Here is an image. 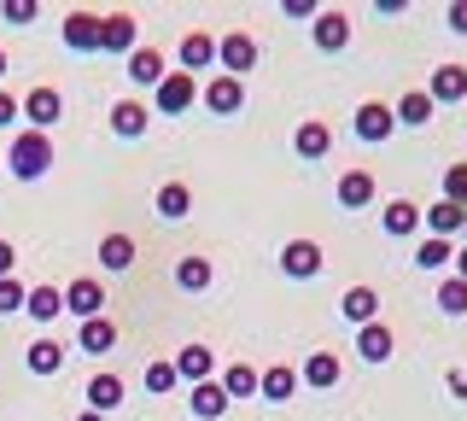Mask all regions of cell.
<instances>
[{
    "mask_svg": "<svg viewBox=\"0 0 467 421\" xmlns=\"http://www.w3.org/2000/svg\"><path fill=\"white\" fill-rule=\"evenodd\" d=\"M193 100H199V82L187 77V70H170V77L152 89V106H158V118H182V111H193Z\"/></svg>",
    "mask_w": 467,
    "mask_h": 421,
    "instance_id": "2",
    "label": "cell"
},
{
    "mask_svg": "<svg viewBox=\"0 0 467 421\" xmlns=\"http://www.w3.org/2000/svg\"><path fill=\"white\" fill-rule=\"evenodd\" d=\"M211 65H216V36L187 30V36H182V70L193 77V70H211Z\"/></svg>",
    "mask_w": 467,
    "mask_h": 421,
    "instance_id": "17",
    "label": "cell"
},
{
    "mask_svg": "<svg viewBox=\"0 0 467 421\" xmlns=\"http://www.w3.org/2000/svg\"><path fill=\"white\" fill-rule=\"evenodd\" d=\"M432 111H438V106L427 100V89H409L398 106H391V118H398L403 129H427V123H432Z\"/></svg>",
    "mask_w": 467,
    "mask_h": 421,
    "instance_id": "21",
    "label": "cell"
},
{
    "mask_svg": "<svg viewBox=\"0 0 467 421\" xmlns=\"http://www.w3.org/2000/svg\"><path fill=\"white\" fill-rule=\"evenodd\" d=\"M199 100H204V111H216V118H234V111L245 106V82L240 77H211L199 89Z\"/></svg>",
    "mask_w": 467,
    "mask_h": 421,
    "instance_id": "6",
    "label": "cell"
},
{
    "mask_svg": "<svg viewBox=\"0 0 467 421\" xmlns=\"http://www.w3.org/2000/svg\"><path fill=\"white\" fill-rule=\"evenodd\" d=\"M391 129H398V118H391L386 100H362V106H357V141L379 147V141H391Z\"/></svg>",
    "mask_w": 467,
    "mask_h": 421,
    "instance_id": "8",
    "label": "cell"
},
{
    "mask_svg": "<svg viewBox=\"0 0 467 421\" xmlns=\"http://www.w3.org/2000/svg\"><path fill=\"white\" fill-rule=\"evenodd\" d=\"M357 352H362V363H386V357H391V328H386V322L357 328Z\"/></svg>",
    "mask_w": 467,
    "mask_h": 421,
    "instance_id": "31",
    "label": "cell"
},
{
    "mask_svg": "<svg viewBox=\"0 0 467 421\" xmlns=\"http://www.w3.org/2000/svg\"><path fill=\"white\" fill-rule=\"evenodd\" d=\"M65 310L77 316V322H94V316H106V287H99L94 275L70 281V287H65Z\"/></svg>",
    "mask_w": 467,
    "mask_h": 421,
    "instance_id": "5",
    "label": "cell"
},
{
    "mask_svg": "<svg viewBox=\"0 0 467 421\" xmlns=\"http://www.w3.org/2000/svg\"><path fill=\"white\" fill-rule=\"evenodd\" d=\"M292 147H298V158H327V153H333V129L321 123V118H310V123H298Z\"/></svg>",
    "mask_w": 467,
    "mask_h": 421,
    "instance_id": "22",
    "label": "cell"
},
{
    "mask_svg": "<svg viewBox=\"0 0 467 421\" xmlns=\"http://www.w3.org/2000/svg\"><path fill=\"white\" fill-rule=\"evenodd\" d=\"M281 12H286V18H316V0H281Z\"/></svg>",
    "mask_w": 467,
    "mask_h": 421,
    "instance_id": "41",
    "label": "cell"
},
{
    "mask_svg": "<svg viewBox=\"0 0 467 421\" xmlns=\"http://www.w3.org/2000/svg\"><path fill=\"white\" fill-rule=\"evenodd\" d=\"M456 281H467V246L456 252Z\"/></svg>",
    "mask_w": 467,
    "mask_h": 421,
    "instance_id": "45",
    "label": "cell"
},
{
    "mask_svg": "<svg viewBox=\"0 0 467 421\" xmlns=\"http://www.w3.org/2000/svg\"><path fill=\"white\" fill-rule=\"evenodd\" d=\"M444 199L467 211V164H450V170H444Z\"/></svg>",
    "mask_w": 467,
    "mask_h": 421,
    "instance_id": "37",
    "label": "cell"
},
{
    "mask_svg": "<svg viewBox=\"0 0 467 421\" xmlns=\"http://www.w3.org/2000/svg\"><path fill=\"white\" fill-rule=\"evenodd\" d=\"M175 287H182V293H204V287H211V258L187 252L182 264H175Z\"/></svg>",
    "mask_w": 467,
    "mask_h": 421,
    "instance_id": "34",
    "label": "cell"
},
{
    "mask_svg": "<svg viewBox=\"0 0 467 421\" xmlns=\"http://www.w3.org/2000/svg\"><path fill=\"white\" fill-rule=\"evenodd\" d=\"M12 269H18V246H12V240H0V281H6Z\"/></svg>",
    "mask_w": 467,
    "mask_h": 421,
    "instance_id": "42",
    "label": "cell"
},
{
    "mask_svg": "<svg viewBox=\"0 0 467 421\" xmlns=\"http://www.w3.org/2000/svg\"><path fill=\"white\" fill-rule=\"evenodd\" d=\"M444 18H450V30H456V36H467V0H456V6H450Z\"/></svg>",
    "mask_w": 467,
    "mask_h": 421,
    "instance_id": "43",
    "label": "cell"
},
{
    "mask_svg": "<svg viewBox=\"0 0 467 421\" xmlns=\"http://www.w3.org/2000/svg\"><path fill=\"white\" fill-rule=\"evenodd\" d=\"M164 77H170V70H164V53H158V47H135V53H129V82H135V89H158Z\"/></svg>",
    "mask_w": 467,
    "mask_h": 421,
    "instance_id": "13",
    "label": "cell"
},
{
    "mask_svg": "<svg viewBox=\"0 0 467 421\" xmlns=\"http://www.w3.org/2000/svg\"><path fill=\"white\" fill-rule=\"evenodd\" d=\"M310 36H316L321 53H345V47H350V18H345L339 6H321L316 24H310Z\"/></svg>",
    "mask_w": 467,
    "mask_h": 421,
    "instance_id": "7",
    "label": "cell"
},
{
    "mask_svg": "<svg viewBox=\"0 0 467 421\" xmlns=\"http://www.w3.org/2000/svg\"><path fill=\"white\" fill-rule=\"evenodd\" d=\"M0 170H12L18 182H41L53 170V135H41V129H24V135H12V147H6V164Z\"/></svg>",
    "mask_w": 467,
    "mask_h": 421,
    "instance_id": "1",
    "label": "cell"
},
{
    "mask_svg": "<svg viewBox=\"0 0 467 421\" xmlns=\"http://www.w3.org/2000/svg\"><path fill=\"white\" fill-rule=\"evenodd\" d=\"M24 363H29V374H58V369H65V345L41 333V340L24 352Z\"/></svg>",
    "mask_w": 467,
    "mask_h": 421,
    "instance_id": "27",
    "label": "cell"
},
{
    "mask_svg": "<svg viewBox=\"0 0 467 421\" xmlns=\"http://www.w3.org/2000/svg\"><path fill=\"white\" fill-rule=\"evenodd\" d=\"M462 235H467V216H462Z\"/></svg>",
    "mask_w": 467,
    "mask_h": 421,
    "instance_id": "48",
    "label": "cell"
},
{
    "mask_svg": "<svg viewBox=\"0 0 467 421\" xmlns=\"http://www.w3.org/2000/svg\"><path fill=\"white\" fill-rule=\"evenodd\" d=\"M427 100L432 106H456V100H467V65H438L427 77Z\"/></svg>",
    "mask_w": 467,
    "mask_h": 421,
    "instance_id": "9",
    "label": "cell"
},
{
    "mask_svg": "<svg viewBox=\"0 0 467 421\" xmlns=\"http://www.w3.org/2000/svg\"><path fill=\"white\" fill-rule=\"evenodd\" d=\"M0 77H6V53H0Z\"/></svg>",
    "mask_w": 467,
    "mask_h": 421,
    "instance_id": "47",
    "label": "cell"
},
{
    "mask_svg": "<svg viewBox=\"0 0 467 421\" xmlns=\"http://www.w3.org/2000/svg\"><path fill=\"white\" fill-rule=\"evenodd\" d=\"M379 223H386L391 240H409V235H420V205L415 199H391V205L379 211Z\"/></svg>",
    "mask_w": 467,
    "mask_h": 421,
    "instance_id": "14",
    "label": "cell"
},
{
    "mask_svg": "<svg viewBox=\"0 0 467 421\" xmlns=\"http://www.w3.org/2000/svg\"><path fill=\"white\" fill-rule=\"evenodd\" d=\"M129 264H135V240H129V235H106V240H99V269L123 275Z\"/></svg>",
    "mask_w": 467,
    "mask_h": 421,
    "instance_id": "32",
    "label": "cell"
},
{
    "mask_svg": "<svg viewBox=\"0 0 467 421\" xmlns=\"http://www.w3.org/2000/svg\"><path fill=\"white\" fill-rule=\"evenodd\" d=\"M292 392H298V369H286V363H275V369L257 374V398L263 404H286Z\"/></svg>",
    "mask_w": 467,
    "mask_h": 421,
    "instance_id": "15",
    "label": "cell"
},
{
    "mask_svg": "<svg viewBox=\"0 0 467 421\" xmlns=\"http://www.w3.org/2000/svg\"><path fill=\"white\" fill-rule=\"evenodd\" d=\"M281 269L292 275V281H310V275H321V246L316 240H286L281 246Z\"/></svg>",
    "mask_w": 467,
    "mask_h": 421,
    "instance_id": "11",
    "label": "cell"
},
{
    "mask_svg": "<svg viewBox=\"0 0 467 421\" xmlns=\"http://www.w3.org/2000/svg\"><path fill=\"white\" fill-rule=\"evenodd\" d=\"M24 299H29V287L18 281V275H6V281H0V316H12V310H24Z\"/></svg>",
    "mask_w": 467,
    "mask_h": 421,
    "instance_id": "38",
    "label": "cell"
},
{
    "mask_svg": "<svg viewBox=\"0 0 467 421\" xmlns=\"http://www.w3.org/2000/svg\"><path fill=\"white\" fill-rule=\"evenodd\" d=\"M146 123H152V111H146L140 100H117V106H111V129H117L123 141H140Z\"/></svg>",
    "mask_w": 467,
    "mask_h": 421,
    "instance_id": "19",
    "label": "cell"
},
{
    "mask_svg": "<svg viewBox=\"0 0 467 421\" xmlns=\"http://www.w3.org/2000/svg\"><path fill=\"white\" fill-rule=\"evenodd\" d=\"M111 345H117V322H111V316H94V322H82V333H77V352L99 357V352H111Z\"/></svg>",
    "mask_w": 467,
    "mask_h": 421,
    "instance_id": "24",
    "label": "cell"
},
{
    "mask_svg": "<svg viewBox=\"0 0 467 421\" xmlns=\"http://www.w3.org/2000/svg\"><path fill=\"white\" fill-rule=\"evenodd\" d=\"M140 47V24L129 18V12H106V18H99V53H135Z\"/></svg>",
    "mask_w": 467,
    "mask_h": 421,
    "instance_id": "4",
    "label": "cell"
},
{
    "mask_svg": "<svg viewBox=\"0 0 467 421\" xmlns=\"http://www.w3.org/2000/svg\"><path fill=\"white\" fill-rule=\"evenodd\" d=\"M339 205L345 211L374 205V176H368V170H345V176H339Z\"/></svg>",
    "mask_w": 467,
    "mask_h": 421,
    "instance_id": "23",
    "label": "cell"
},
{
    "mask_svg": "<svg viewBox=\"0 0 467 421\" xmlns=\"http://www.w3.org/2000/svg\"><path fill=\"white\" fill-rule=\"evenodd\" d=\"M187 404H193V416H199V421H223V416H228V392L216 386V381L193 386V398H187Z\"/></svg>",
    "mask_w": 467,
    "mask_h": 421,
    "instance_id": "29",
    "label": "cell"
},
{
    "mask_svg": "<svg viewBox=\"0 0 467 421\" xmlns=\"http://www.w3.org/2000/svg\"><path fill=\"white\" fill-rule=\"evenodd\" d=\"M438 310H444V316H467V281H456V275L438 281Z\"/></svg>",
    "mask_w": 467,
    "mask_h": 421,
    "instance_id": "36",
    "label": "cell"
},
{
    "mask_svg": "<svg viewBox=\"0 0 467 421\" xmlns=\"http://www.w3.org/2000/svg\"><path fill=\"white\" fill-rule=\"evenodd\" d=\"M24 310L36 316V322H58V316H65V293H58V287H29Z\"/></svg>",
    "mask_w": 467,
    "mask_h": 421,
    "instance_id": "30",
    "label": "cell"
},
{
    "mask_svg": "<svg viewBox=\"0 0 467 421\" xmlns=\"http://www.w3.org/2000/svg\"><path fill=\"white\" fill-rule=\"evenodd\" d=\"M298 381H304V386H316V392L339 386V357H333V352H310V363H304Z\"/></svg>",
    "mask_w": 467,
    "mask_h": 421,
    "instance_id": "28",
    "label": "cell"
},
{
    "mask_svg": "<svg viewBox=\"0 0 467 421\" xmlns=\"http://www.w3.org/2000/svg\"><path fill=\"white\" fill-rule=\"evenodd\" d=\"M117 404H123V381H117V374H94V381H88V410L111 416Z\"/></svg>",
    "mask_w": 467,
    "mask_h": 421,
    "instance_id": "26",
    "label": "cell"
},
{
    "mask_svg": "<svg viewBox=\"0 0 467 421\" xmlns=\"http://www.w3.org/2000/svg\"><path fill=\"white\" fill-rule=\"evenodd\" d=\"M175 363H146V392H175Z\"/></svg>",
    "mask_w": 467,
    "mask_h": 421,
    "instance_id": "39",
    "label": "cell"
},
{
    "mask_svg": "<svg viewBox=\"0 0 467 421\" xmlns=\"http://www.w3.org/2000/svg\"><path fill=\"white\" fill-rule=\"evenodd\" d=\"M187 211H193V187H187V182H164V187H158V216H164V223H182Z\"/></svg>",
    "mask_w": 467,
    "mask_h": 421,
    "instance_id": "25",
    "label": "cell"
},
{
    "mask_svg": "<svg viewBox=\"0 0 467 421\" xmlns=\"http://www.w3.org/2000/svg\"><path fill=\"white\" fill-rule=\"evenodd\" d=\"M339 310H345V322L368 328V322H379V293L374 287H350V293L339 299Z\"/></svg>",
    "mask_w": 467,
    "mask_h": 421,
    "instance_id": "20",
    "label": "cell"
},
{
    "mask_svg": "<svg viewBox=\"0 0 467 421\" xmlns=\"http://www.w3.org/2000/svg\"><path fill=\"white\" fill-rule=\"evenodd\" d=\"M462 205H450V199H438V205H427L420 211V228H427L432 240H450V235H462Z\"/></svg>",
    "mask_w": 467,
    "mask_h": 421,
    "instance_id": "16",
    "label": "cell"
},
{
    "mask_svg": "<svg viewBox=\"0 0 467 421\" xmlns=\"http://www.w3.org/2000/svg\"><path fill=\"white\" fill-rule=\"evenodd\" d=\"M77 421H106V416H94V410H82V416H77Z\"/></svg>",
    "mask_w": 467,
    "mask_h": 421,
    "instance_id": "46",
    "label": "cell"
},
{
    "mask_svg": "<svg viewBox=\"0 0 467 421\" xmlns=\"http://www.w3.org/2000/svg\"><path fill=\"white\" fill-rule=\"evenodd\" d=\"M216 386L228 392V404H234V398H257V369H252V363H228Z\"/></svg>",
    "mask_w": 467,
    "mask_h": 421,
    "instance_id": "33",
    "label": "cell"
},
{
    "mask_svg": "<svg viewBox=\"0 0 467 421\" xmlns=\"http://www.w3.org/2000/svg\"><path fill=\"white\" fill-rule=\"evenodd\" d=\"M415 264H420V269H444V264H456V246H450V240H432V235H427V240L415 246Z\"/></svg>",
    "mask_w": 467,
    "mask_h": 421,
    "instance_id": "35",
    "label": "cell"
},
{
    "mask_svg": "<svg viewBox=\"0 0 467 421\" xmlns=\"http://www.w3.org/2000/svg\"><path fill=\"white\" fill-rule=\"evenodd\" d=\"M211 369H216V357L204 352V345H182V352H175V374H182L187 386H204V381H211Z\"/></svg>",
    "mask_w": 467,
    "mask_h": 421,
    "instance_id": "18",
    "label": "cell"
},
{
    "mask_svg": "<svg viewBox=\"0 0 467 421\" xmlns=\"http://www.w3.org/2000/svg\"><path fill=\"white\" fill-rule=\"evenodd\" d=\"M65 47L70 53H99V12H70L65 18Z\"/></svg>",
    "mask_w": 467,
    "mask_h": 421,
    "instance_id": "12",
    "label": "cell"
},
{
    "mask_svg": "<svg viewBox=\"0 0 467 421\" xmlns=\"http://www.w3.org/2000/svg\"><path fill=\"white\" fill-rule=\"evenodd\" d=\"M6 123H18V100L0 89V129H6Z\"/></svg>",
    "mask_w": 467,
    "mask_h": 421,
    "instance_id": "44",
    "label": "cell"
},
{
    "mask_svg": "<svg viewBox=\"0 0 467 421\" xmlns=\"http://www.w3.org/2000/svg\"><path fill=\"white\" fill-rule=\"evenodd\" d=\"M36 0H6V6H0V18H6V24H29V18H36Z\"/></svg>",
    "mask_w": 467,
    "mask_h": 421,
    "instance_id": "40",
    "label": "cell"
},
{
    "mask_svg": "<svg viewBox=\"0 0 467 421\" xmlns=\"http://www.w3.org/2000/svg\"><path fill=\"white\" fill-rule=\"evenodd\" d=\"M24 118H29V129H41V135H47V129L65 118V100H58V89H29L24 94Z\"/></svg>",
    "mask_w": 467,
    "mask_h": 421,
    "instance_id": "10",
    "label": "cell"
},
{
    "mask_svg": "<svg viewBox=\"0 0 467 421\" xmlns=\"http://www.w3.org/2000/svg\"><path fill=\"white\" fill-rule=\"evenodd\" d=\"M216 65H223V77H240L245 82V70H257V41L245 36V30L216 36Z\"/></svg>",
    "mask_w": 467,
    "mask_h": 421,
    "instance_id": "3",
    "label": "cell"
}]
</instances>
